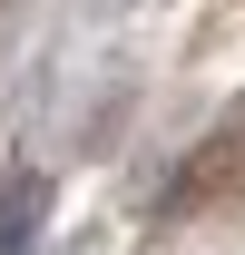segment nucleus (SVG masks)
<instances>
[{
  "label": "nucleus",
  "mask_w": 245,
  "mask_h": 255,
  "mask_svg": "<svg viewBox=\"0 0 245 255\" xmlns=\"http://www.w3.org/2000/svg\"><path fill=\"white\" fill-rule=\"evenodd\" d=\"M39 216H49V187H39V177H10V187H0V255H30Z\"/></svg>",
  "instance_id": "f257e3e1"
}]
</instances>
